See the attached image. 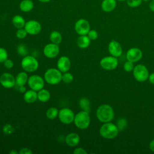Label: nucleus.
<instances>
[{
    "label": "nucleus",
    "instance_id": "7",
    "mask_svg": "<svg viewBox=\"0 0 154 154\" xmlns=\"http://www.w3.org/2000/svg\"><path fill=\"white\" fill-rule=\"evenodd\" d=\"M75 113L69 108H63L59 109L58 118L59 120L64 125H69L73 122Z\"/></svg>",
    "mask_w": 154,
    "mask_h": 154
},
{
    "label": "nucleus",
    "instance_id": "3",
    "mask_svg": "<svg viewBox=\"0 0 154 154\" xmlns=\"http://www.w3.org/2000/svg\"><path fill=\"white\" fill-rule=\"evenodd\" d=\"M62 74L57 68H49L45 71L43 78L46 83L52 85H57L62 81Z\"/></svg>",
    "mask_w": 154,
    "mask_h": 154
},
{
    "label": "nucleus",
    "instance_id": "4",
    "mask_svg": "<svg viewBox=\"0 0 154 154\" xmlns=\"http://www.w3.org/2000/svg\"><path fill=\"white\" fill-rule=\"evenodd\" d=\"M90 117L89 112L85 111H81L75 114L73 123L75 125L80 129H85L90 125Z\"/></svg>",
    "mask_w": 154,
    "mask_h": 154
},
{
    "label": "nucleus",
    "instance_id": "33",
    "mask_svg": "<svg viewBox=\"0 0 154 154\" xmlns=\"http://www.w3.org/2000/svg\"><path fill=\"white\" fill-rule=\"evenodd\" d=\"M8 57L7 51L2 47H0V63H3Z\"/></svg>",
    "mask_w": 154,
    "mask_h": 154
},
{
    "label": "nucleus",
    "instance_id": "35",
    "mask_svg": "<svg viewBox=\"0 0 154 154\" xmlns=\"http://www.w3.org/2000/svg\"><path fill=\"white\" fill-rule=\"evenodd\" d=\"M134 67H135V66L134 64V63L131 62L130 61H128V60H127L123 64V69L125 71H126L127 72H132Z\"/></svg>",
    "mask_w": 154,
    "mask_h": 154
},
{
    "label": "nucleus",
    "instance_id": "46",
    "mask_svg": "<svg viewBox=\"0 0 154 154\" xmlns=\"http://www.w3.org/2000/svg\"><path fill=\"white\" fill-rule=\"evenodd\" d=\"M143 1H144V2H147V1H150V0H143Z\"/></svg>",
    "mask_w": 154,
    "mask_h": 154
},
{
    "label": "nucleus",
    "instance_id": "1",
    "mask_svg": "<svg viewBox=\"0 0 154 154\" xmlns=\"http://www.w3.org/2000/svg\"><path fill=\"white\" fill-rule=\"evenodd\" d=\"M96 116L98 120L102 123L111 122L114 117V111L112 107L108 104H102L98 106Z\"/></svg>",
    "mask_w": 154,
    "mask_h": 154
},
{
    "label": "nucleus",
    "instance_id": "8",
    "mask_svg": "<svg viewBox=\"0 0 154 154\" xmlns=\"http://www.w3.org/2000/svg\"><path fill=\"white\" fill-rule=\"evenodd\" d=\"M45 79L38 75H32L28 78V85L30 89L38 91L43 88L45 85Z\"/></svg>",
    "mask_w": 154,
    "mask_h": 154
},
{
    "label": "nucleus",
    "instance_id": "34",
    "mask_svg": "<svg viewBox=\"0 0 154 154\" xmlns=\"http://www.w3.org/2000/svg\"><path fill=\"white\" fill-rule=\"evenodd\" d=\"M27 34H28V33L24 28L17 29V30L16 32V36L19 39L25 38L26 37Z\"/></svg>",
    "mask_w": 154,
    "mask_h": 154
},
{
    "label": "nucleus",
    "instance_id": "30",
    "mask_svg": "<svg viewBox=\"0 0 154 154\" xmlns=\"http://www.w3.org/2000/svg\"><path fill=\"white\" fill-rule=\"evenodd\" d=\"M14 128L13 126L10 123L5 124L2 127V132L4 134L7 135H10L14 132Z\"/></svg>",
    "mask_w": 154,
    "mask_h": 154
},
{
    "label": "nucleus",
    "instance_id": "18",
    "mask_svg": "<svg viewBox=\"0 0 154 154\" xmlns=\"http://www.w3.org/2000/svg\"><path fill=\"white\" fill-rule=\"evenodd\" d=\"M117 5L116 0H103L101 3L102 10L106 13L113 11Z\"/></svg>",
    "mask_w": 154,
    "mask_h": 154
},
{
    "label": "nucleus",
    "instance_id": "28",
    "mask_svg": "<svg viewBox=\"0 0 154 154\" xmlns=\"http://www.w3.org/2000/svg\"><path fill=\"white\" fill-rule=\"evenodd\" d=\"M127 125H128L127 120L124 117L119 119L117 122V123H116V126L119 131H123V130H125V129H126Z\"/></svg>",
    "mask_w": 154,
    "mask_h": 154
},
{
    "label": "nucleus",
    "instance_id": "26",
    "mask_svg": "<svg viewBox=\"0 0 154 154\" xmlns=\"http://www.w3.org/2000/svg\"><path fill=\"white\" fill-rule=\"evenodd\" d=\"M79 105L82 111L90 112L91 110V104L88 99L85 97H81L79 100Z\"/></svg>",
    "mask_w": 154,
    "mask_h": 154
},
{
    "label": "nucleus",
    "instance_id": "17",
    "mask_svg": "<svg viewBox=\"0 0 154 154\" xmlns=\"http://www.w3.org/2000/svg\"><path fill=\"white\" fill-rule=\"evenodd\" d=\"M65 142L66 144L70 147H76L80 142V137L75 132L69 133L65 137Z\"/></svg>",
    "mask_w": 154,
    "mask_h": 154
},
{
    "label": "nucleus",
    "instance_id": "6",
    "mask_svg": "<svg viewBox=\"0 0 154 154\" xmlns=\"http://www.w3.org/2000/svg\"><path fill=\"white\" fill-rule=\"evenodd\" d=\"M135 79L138 82H144L148 79L149 72L147 68L143 64H137L135 66L132 71Z\"/></svg>",
    "mask_w": 154,
    "mask_h": 154
},
{
    "label": "nucleus",
    "instance_id": "31",
    "mask_svg": "<svg viewBox=\"0 0 154 154\" xmlns=\"http://www.w3.org/2000/svg\"><path fill=\"white\" fill-rule=\"evenodd\" d=\"M73 75L69 72L63 73L62 74V81L66 84L71 83L73 81Z\"/></svg>",
    "mask_w": 154,
    "mask_h": 154
},
{
    "label": "nucleus",
    "instance_id": "36",
    "mask_svg": "<svg viewBox=\"0 0 154 154\" xmlns=\"http://www.w3.org/2000/svg\"><path fill=\"white\" fill-rule=\"evenodd\" d=\"M87 35L91 40H95L98 37V32L95 29H90Z\"/></svg>",
    "mask_w": 154,
    "mask_h": 154
},
{
    "label": "nucleus",
    "instance_id": "19",
    "mask_svg": "<svg viewBox=\"0 0 154 154\" xmlns=\"http://www.w3.org/2000/svg\"><path fill=\"white\" fill-rule=\"evenodd\" d=\"M23 100L28 103H32L37 100V91L32 89L26 90L23 93Z\"/></svg>",
    "mask_w": 154,
    "mask_h": 154
},
{
    "label": "nucleus",
    "instance_id": "16",
    "mask_svg": "<svg viewBox=\"0 0 154 154\" xmlns=\"http://www.w3.org/2000/svg\"><path fill=\"white\" fill-rule=\"evenodd\" d=\"M71 67V61L67 56L60 57L57 62V67L62 73L69 72Z\"/></svg>",
    "mask_w": 154,
    "mask_h": 154
},
{
    "label": "nucleus",
    "instance_id": "21",
    "mask_svg": "<svg viewBox=\"0 0 154 154\" xmlns=\"http://www.w3.org/2000/svg\"><path fill=\"white\" fill-rule=\"evenodd\" d=\"M91 41L87 35H81L76 40V44L79 48L86 49L90 46Z\"/></svg>",
    "mask_w": 154,
    "mask_h": 154
},
{
    "label": "nucleus",
    "instance_id": "45",
    "mask_svg": "<svg viewBox=\"0 0 154 154\" xmlns=\"http://www.w3.org/2000/svg\"><path fill=\"white\" fill-rule=\"evenodd\" d=\"M40 2H43V3H46V2H49L51 0H38Z\"/></svg>",
    "mask_w": 154,
    "mask_h": 154
},
{
    "label": "nucleus",
    "instance_id": "47",
    "mask_svg": "<svg viewBox=\"0 0 154 154\" xmlns=\"http://www.w3.org/2000/svg\"><path fill=\"white\" fill-rule=\"evenodd\" d=\"M116 1H126V0H116Z\"/></svg>",
    "mask_w": 154,
    "mask_h": 154
},
{
    "label": "nucleus",
    "instance_id": "9",
    "mask_svg": "<svg viewBox=\"0 0 154 154\" xmlns=\"http://www.w3.org/2000/svg\"><path fill=\"white\" fill-rule=\"evenodd\" d=\"M119 64L117 57L112 55L103 57L100 61V67L106 70H112L116 69Z\"/></svg>",
    "mask_w": 154,
    "mask_h": 154
},
{
    "label": "nucleus",
    "instance_id": "44",
    "mask_svg": "<svg viewBox=\"0 0 154 154\" xmlns=\"http://www.w3.org/2000/svg\"><path fill=\"white\" fill-rule=\"evenodd\" d=\"M9 153H10V154H17V153H19V152H17L16 150H11V151L9 152Z\"/></svg>",
    "mask_w": 154,
    "mask_h": 154
},
{
    "label": "nucleus",
    "instance_id": "40",
    "mask_svg": "<svg viewBox=\"0 0 154 154\" xmlns=\"http://www.w3.org/2000/svg\"><path fill=\"white\" fill-rule=\"evenodd\" d=\"M14 87L16 88V89L17 91H19L20 93H24L26 91V87H25V85H22V86H14Z\"/></svg>",
    "mask_w": 154,
    "mask_h": 154
},
{
    "label": "nucleus",
    "instance_id": "12",
    "mask_svg": "<svg viewBox=\"0 0 154 154\" xmlns=\"http://www.w3.org/2000/svg\"><path fill=\"white\" fill-rule=\"evenodd\" d=\"M24 28L28 34L34 35L40 32L42 30V25L39 22L35 20H29L26 22Z\"/></svg>",
    "mask_w": 154,
    "mask_h": 154
},
{
    "label": "nucleus",
    "instance_id": "5",
    "mask_svg": "<svg viewBox=\"0 0 154 154\" xmlns=\"http://www.w3.org/2000/svg\"><path fill=\"white\" fill-rule=\"evenodd\" d=\"M21 67L26 72H34L38 68V61L33 56L27 55L21 60Z\"/></svg>",
    "mask_w": 154,
    "mask_h": 154
},
{
    "label": "nucleus",
    "instance_id": "13",
    "mask_svg": "<svg viewBox=\"0 0 154 154\" xmlns=\"http://www.w3.org/2000/svg\"><path fill=\"white\" fill-rule=\"evenodd\" d=\"M0 84L5 88H11L16 85L15 77L11 73L5 72L0 76Z\"/></svg>",
    "mask_w": 154,
    "mask_h": 154
},
{
    "label": "nucleus",
    "instance_id": "24",
    "mask_svg": "<svg viewBox=\"0 0 154 154\" xmlns=\"http://www.w3.org/2000/svg\"><path fill=\"white\" fill-rule=\"evenodd\" d=\"M51 99L50 91L45 88H42L37 91V99L42 102H46Z\"/></svg>",
    "mask_w": 154,
    "mask_h": 154
},
{
    "label": "nucleus",
    "instance_id": "42",
    "mask_svg": "<svg viewBox=\"0 0 154 154\" xmlns=\"http://www.w3.org/2000/svg\"><path fill=\"white\" fill-rule=\"evenodd\" d=\"M149 7L150 10L154 12V0H150V2L149 3Z\"/></svg>",
    "mask_w": 154,
    "mask_h": 154
},
{
    "label": "nucleus",
    "instance_id": "37",
    "mask_svg": "<svg viewBox=\"0 0 154 154\" xmlns=\"http://www.w3.org/2000/svg\"><path fill=\"white\" fill-rule=\"evenodd\" d=\"M3 64H4V66L5 68H6L7 69H12L13 67V66H14V62L11 59L7 58L3 63Z\"/></svg>",
    "mask_w": 154,
    "mask_h": 154
},
{
    "label": "nucleus",
    "instance_id": "38",
    "mask_svg": "<svg viewBox=\"0 0 154 154\" xmlns=\"http://www.w3.org/2000/svg\"><path fill=\"white\" fill-rule=\"evenodd\" d=\"M33 152L28 147H23L19 151V154H32Z\"/></svg>",
    "mask_w": 154,
    "mask_h": 154
},
{
    "label": "nucleus",
    "instance_id": "39",
    "mask_svg": "<svg viewBox=\"0 0 154 154\" xmlns=\"http://www.w3.org/2000/svg\"><path fill=\"white\" fill-rule=\"evenodd\" d=\"M73 153L74 154H87V152L82 147H77L75 149Z\"/></svg>",
    "mask_w": 154,
    "mask_h": 154
},
{
    "label": "nucleus",
    "instance_id": "27",
    "mask_svg": "<svg viewBox=\"0 0 154 154\" xmlns=\"http://www.w3.org/2000/svg\"><path fill=\"white\" fill-rule=\"evenodd\" d=\"M59 109L55 107L49 108L46 112V116L49 120H54L58 117Z\"/></svg>",
    "mask_w": 154,
    "mask_h": 154
},
{
    "label": "nucleus",
    "instance_id": "15",
    "mask_svg": "<svg viewBox=\"0 0 154 154\" xmlns=\"http://www.w3.org/2000/svg\"><path fill=\"white\" fill-rule=\"evenodd\" d=\"M108 49L111 55L117 58L121 56L123 52L120 43L114 40H111L109 43L108 46Z\"/></svg>",
    "mask_w": 154,
    "mask_h": 154
},
{
    "label": "nucleus",
    "instance_id": "2",
    "mask_svg": "<svg viewBox=\"0 0 154 154\" xmlns=\"http://www.w3.org/2000/svg\"><path fill=\"white\" fill-rule=\"evenodd\" d=\"M119 129L116 125L111 122L103 123V125L100 127L99 134L105 139H113L116 138L119 134Z\"/></svg>",
    "mask_w": 154,
    "mask_h": 154
},
{
    "label": "nucleus",
    "instance_id": "11",
    "mask_svg": "<svg viewBox=\"0 0 154 154\" xmlns=\"http://www.w3.org/2000/svg\"><path fill=\"white\" fill-rule=\"evenodd\" d=\"M43 52L46 57L48 58H54L57 57L60 53L59 45L52 42L48 43L44 46Z\"/></svg>",
    "mask_w": 154,
    "mask_h": 154
},
{
    "label": "nucleus",
    "instance_id": "25",
    "mask_svg": "<svg viewBox=\"0 0 154 154\" xmlns=\"http://www.w3.org/2000/svg\"><path fill=\"white\" fill-rule=\"evenodd\" d=\"M49 39L51 42L59 45L62 42V35L58 31H53L49 34Z\"/></svg>",
    "mask_w": 154,
    "mask_h": 154
},
{
    "label": "nucleus",
    "instance_id": "10",
    "mask_svg": "<svg viewBox=\"0 0 154 154\" xmlns=\"http://www.w3.org/2000/svg\"><path fill=\"white\" fill-rule=\"evenodd\" d=\"M74 29L79 35H87L90 30V24L87 20L79 19L75 22Z\"/></svg>",
    "mask_w": 154,
    "mask_h": 154
},
{
    "label": "nucleus",
    "instance_id": "43",
    "mask_svg": "<svg viewBox=\"0 0 154 154\" xmlns=\"http://www.w3.org/2000/svg\"><path fill=\"white\" fill-rule=\"evenodd\" d=\"M149 149L153 152H154V139L152 140L149 143Z\"/></svg>",
    "mask_w": 154,
    "mask_h": 154
},
{
    "label": "nucleus",
    "instance_id": "29",
    "mask_svg": "<svg viewBox=\"0 0 154 154\" xmlns=\"http://www.w3.org/2000/svg\"><path fill=\"white\" fill-rule=\"evenodd\" d=\"M17 54L22 57H25L28 55V49L27 46L24 44H20L18 45L17 48Z\"/></svg>",
    "mask_w": 154,
    "mask_h": 154
},
{
    "label": "nucleus",
    "instance_id": "41",
    "mask_svg": "<svg viewBox=\"0 0 154 154\" xmlns=\"http://www.w3.org/2000/svg\"><path fill=\"white\" fill-rule=\"evenodd\" d=\"M148 80H149L150 83H151L152 84L154 85V72L151 73L150 74H149V78H148Z\"/></svg>",
    "mask_w": 154,
    "mask_h": 154
},
{
    "label": "nucleus",
    "instance_id": "32",
    "mask_svg": "<svg viewBox=\"0 0 154 154\" xmlns=\"http://www.w3.org/2000/svg\"><path fill=\"white\" fill-rule=\"evenodd\" d=\"M143 1V0H126V3L128 7L131 8H136L140 6Z\"/></svg>",
    "mask_w": 154,
    "mask_h": 154
},
{
    "label": "nucleus",
    "instance_id": "20",
    "mask_svg": "<svg viewBox=\"0 0 154 154\" xmlns=\"http://www.w3.org/2000/svg\"><path fill=\"white\" fill-rule=\"evenodd\" d=\"M28 75L25 71L19 72L15 77L16 85L15 86H22L25 85L28 80Z\"/></svg>",
    "mask_w": 154,
    "mask_h": 154
},
{
    "label": "nucleus",
    "instance_id": "23",
    "mask_svg": "<svg viewBox=\"0 0 154 154\" xmlns=\"http://www.w3.org/2000/svg\"><path fill=\"white\" fill-rule=\"evenodd\" d=\"M11 22L13 26L17 29L24 28L26 23L25 19L20 15L14 16L12 18Z\"/></svg>",
    "mask_w": 154,
    "mask_h": 154
},
{
    "label": "nucleus",
    "instance_id": "22",
    "mask_svg": "<svg viewBox=\"0 0 154 154\" xmlns=\"http://www.w3.org/2000/svg\"><path fill=\"white\" fill-rule=\"evenodd\" d=\"M34 8V3L32 0H22L19 4L20 10L25 13L31 11Z\"/></svg>",
    "mask_w": 154,
    "mask_h": 154
},
{
    "label": "nucleus",
    "instance_id": "14",
    "mask_svg": "<svg viewBox=\"0 0 154 154\" xmlns=\"http://www.w3.org/2000/svg\"><path fill=\"white\" fill-rule=\"evenodd\" d=\"M143 57L141 50L138 48H131L128 50L126 57L127 60L133 63L140 61Z\"/></svg>",
    "mask_w": 154,
    "mask_h": 154
}]
</instances>
